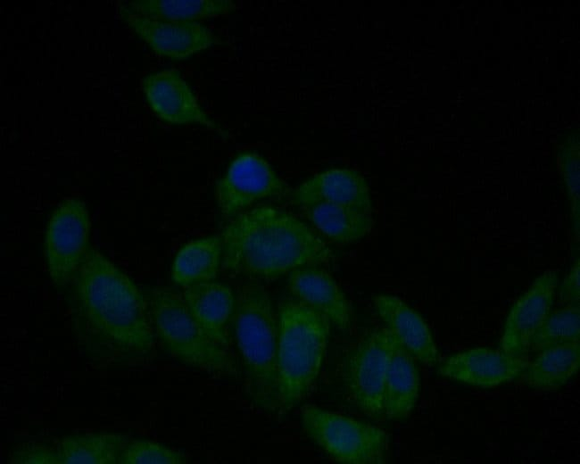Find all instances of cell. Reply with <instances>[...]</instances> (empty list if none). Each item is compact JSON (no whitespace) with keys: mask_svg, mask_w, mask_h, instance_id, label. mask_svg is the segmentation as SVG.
<instances>
[{"mask_svg":"<svg viewBox=\"0 0 580 464\" xmlns=\"http://www.w3.org/2000/svg\"><path fill=\"white\" fill-rule=\"evenodd\" d=\"M373 306L386 327L415 358L426 366L439 361V353L424 319L404 301L393 294L373 297Z\"/></svg>","mask_w":580,"mask_h":464,"instance_id":"2e32d148","label":"cell"},{"mask_svg":"<svg viewBox=\"0 0 580 464\" xmlns=\"http://www.w3.org/2000/svg\"><path fill=\"white\" fill-rule=\"evenodd\" d=\"M231 325L249 398L261 410L276 411L278 318L256 279L237 286Z\"/></svg>","mask_w":580,"mask_h":464,"instance_id":"3957f363","label":"cell"},{"mask_svg":"<svg viewBox=\"0 0 580 464\" xmlns=\"http://www.w3.org/2000/svg\"><path fill=\"white\" fill-rule=\"evenodd\" d=\"M556 305L580 304V261L576 259L557 287Z\"/></svg>","mask_w":580,"mask_h":464,"instance_id":"83f0119b","label":"cell"},{"mask_svg":"<svg viewBox=\"0 0 580 464\" xmlns=\"http://www.w3.org/2000/svg\"><path fill=\"white\" fill-rule=\"evenodd\" d=\"M290 200L300 208L327 203L372 213L368 184L352 169H332L313 175L292 190Z\"/></svg>","mask_w":580,"mask_h":464,"instance_id":"9a60e30c","label":"cell"},{"mask_svg":"<svg viewBox=\"0 0 580 464\" xmlns=\"http://www.w3.org/2000/svg\"><path fill=\"white\" fill-rule=\"evenodd\" d=\"M64 290L72 334L89 359L110 365L153 353L157 339L144 290L99 251L90 248Z\"/></svg>","mask_w":580,"mask_h":464,"instance_id":"6da1fadb","label":"cell"},{"mask_svg":"<svg viewBox=\"0 0 580 464\" xmlns=\"http://www.w3.org/2000/svg\"><path fill=\"white\" fill-rule=\"evenodd\" d=\"M91 221L85 202L63 201L54 211L45 237V255L52 282L65 289L89 250Z\"/></svg>","mask_w":580,"mask_h":464,"instance_id":"ba28073f","label":"cell"},{"mask_svg":"<svg viewBox=\"0 0 580 464\" xmlns=\"http://www.w3.org/2000/svg\"><path fill=\"white\" fill-rule=\"evenodd\" d=\"M142 88L149 105L162 120L170 124H200L225 137V130L203 112L177 70H163L146 75Z\"/></svg>","mask_w":580,"mask_h":464,"instance_id":"4fadbf2b","label":"cell"},{"mask_svg":"<svg viewBox=\"0 0 580 464\" xmlns=\"http://www.w3.org/2000/svg\"><path fill=\"white\" fill-rule=\"evenodd\" d=\"M530 360V355H514L501 348L476 347L448 356L437 373L459 383L493 388L517 380Z\"/></svg>","mask_w":580,"mask_h":464,"instance_id":"8fae6325","label":"cell"},{"mask_svg":"<svg viewBox=\"0 0 580 464\" xmlns=\"http://www.w3.org/2000/svg\"><path fill=\"white\" fill-rule=\"evenodd\" d=\"M562 167L568 186L571 234L574 243L580 239V204H579V151L578 144L573 143L563 157Z\"/></svg>","mask_w":580,"mask_h":464,"instance_id":"484cf974","label":"cell"},{"mask_svg":"<svg viewBox=\"0 0 580 464\" xmlns=\"http://www.w3.org/2000/svg\"><path fill=\"white\" fill-rule=\"evenodd\" d=\"M10 464H60L59 455L53 440L29 441L14 444L8 454Z\"/></svg>","mask_w":580,"mask_h":464,"instance_id":"4316f807","label":"cell"},{"mask_svg":"<svg viewBox=\"0 0 580 464\" xmlns=\"http://www.w3.org/2000/svg\"><path fill=\"white\" fill-rule=\"evenodd\" d=\"M291 192L269 163L253 153L236 156L214 188L221 215L231 219L257 202L285 199Z\"/></svg>","mask_w":580,"mask_h":464,"instance_id":"9c48e42d","label":"cell"},{"mask_svg":"<svg viewBox=\"0 0 580 464\" xmlns=\"http://www.w3.org/2000/svg\"><path fill=\"white\" fill-rule=\"evenodd\" d=\"M278 413L300 403L315 383L327 350L330 321L306 303L285 298L278 310Z\"/></svg>","mask_w":580,"mask_h":464,"instance_id":"277c9868","label":"cell"},{"mask_svg":"<svg viewBox=\"0 0 580 464\" xmlns=\"http://www.w3.org/2000/svg\"><path fill=\"white\" fill-rule=\"evenodd\" d=\"M580 343V304L552 310L532 336L529 354L547 348Z\"/></svg>","mask_w":580,"mask_h":464,"instance_id":"cb8c5ba5","label":"cell"},{"mask_svg":"<svg viewBox=\"0 0 580 464\" xmlns=\"http://www.w3.org/2000/svg\"><path fill=\"white\" fill-rule=\"evenodd\" d=\"M396 337L386 328L369 330L349 352L344 385L355 407L374 420H384L386 372Z\"/></svg>","mask_w":580,"mask_h":464,"instance_id":"52a82bcc","label":"cell"},{"mask_svg":"<svg viewBox=\"0 0 580 464\" xmlns=\"http://www.w3.org/2000/svg\"><path fill=\"white\" fill-rule=\"evenodd\" d=\"M558 284L559 271L545 270L513 303L503 324L501 350L514 355H530V340L553 310Z\"/></svg>","mask_w":580,"mask_h":464,"instance_id":"30bf717a","label":"cell"},{"mask_svg":"<svg viewBox=\"0 0 580 464\" xmlns=\"http://www.w3.org/2000/svg\"><path fill=\"white\" fill-rule=\"evenodd\" d=\"M301 209L321 234L337 243L360 240L373 226L371 212L344 205L319 203Z\"/></svg>","mask_w":580,"mask_h":464,"instance_id":"44dd1931","label":"cell"},{"mask_svg":"<svg viewBox=\"0 0 580 464\" xmlns=\"http://www.w3.org/2000/svg\"><path fill=\"white\" fill-rule=\"evenodd\" d=\"M121 20L158 54L184 60L211 47L216 37L198 21H163L119 7Z\"/></svg>","mask_w":580,"mask_h":464,"instance_id":"7c38bea8","label":"cell"},{"mask_svg":"<svg viewBox=\"0 0 580 464\" xmlns=\"http://www.w3.org/2000/svg\"><path fill=\"white\" fill-rule=\"evenodd\" d=\"M120 6L141 16L163 21H198L229 13L231 0H134Z\"/></svg>","mask_w":580,"mask_h":464,"instance_id":"603a6c76","label":"cell"},{"mask_svg":"<svg viewBox=\"0 0 580 464\" xmlns=\"http://www.w3.org/2000/svg\"><path fill=\"white\" fill-rule=\"evenodd\" d=\"M419 390L420 374L417 360L396 338L385 382L384 419H406L416 405Z\"/></svg>","mask_w":580,"mask_h":464,"instance_id":"ac0fdd59","label":"cell"},{"mask_svg":"<svg viewBox=\"0 0 580 464\" xmlns=\"http://www.w3.org/2000/svg\"><path fill=\"white\" fill-rule=\"evenodd\" d=\"M292 297L326 316L338 330L348 332L354 321L353 309L333 277L318 265L304 266L288 274Z\"/></svg>","mask_w":580,"mask_h":464,"instance_id":"5bb4252c","label":"cell"},{"mask_svg":"<svg viewBox=\"0 0 580 464\" xmlns=\"http://www.w3.org/2000/svg\"><path fill=\"white\" fill-rule=\"evenodd\" d=\"M221 268L253 279H275L295 269L327 263L333 252L302 220L263 205L245 210L224 227Z\"/></svg>","mask_w":580,"mask_h":464,"instance_id":"7a4b0ae2","label":"cell"},{"mask_svg":"<svg viewBox=\"0 0 580 464\" xmlns=\"http://www.w3.org/2000/svg\"><path fill=\"white\" fill-rule=\"evenodd\" d=\"M300 417L307 436L336 462L386 464L390 461V436L377 426L313 404L303 405Z\"/></svg>","mask_w":580,"mask_h":464,"instance_id":"8992f818","label":"cell"},{"mask_svg":"<svg viewBox=\"0 0 580 464\" xmlns=\"http://www.w3.org/2000/svg\"><path fill=\"white\" fill-rule=\"evenodd\" d=\"M183 299L191 314L216 342L230 349L231 324L236 294L227 284L215 280L182 287Z\"/></svg>","mask_w":580,"mask_h":464,"instance_id":"e0dca14e","label":"cell"},{"mask_svg":"<svg viewBox=\"0 0 580 464\" xmlns=\"http://www.w3.org/2000/svg\"><path fill=\"white\" fill-rule=\"evenodd\" d=\"M580 343L547 348L534 354L517 379L538 391H554L564 385L579 370Z\"/></svg>","mask_w":580,"mask_h":464,"instance_id":"d6986e66","label":"cell"},{"mask_svg":"<svg viewBox=\"0 0 580 464\" xmlns=\"http://www.w3.org/2000/svg\"><path fill=\"white\" fill-rule=\"evenodd\" d=\"M130 438L123 433L99 432L68 435L52 440L60 464H118Z\"/></svg>","mask_w":580,"mask_h":464,"instance_id":"ffe728a7","label":"cell"},{"mask_svg":"<svg viewBox=\"0 0 580 464\" xmlns=\"http://www.w3.org/2000/svg\"><path fill=\"white\" fill-rule=\"evenodd\" d=\"M188 458L181 452L146 439H133L122 450L118 464H185Z\"/></svg>","mask_w":580,"mask_h":464,"instance_id":"d4e9b609","label":"cell"},{"mask_svg":"<svg viewBox=\"0 0 580 464\" xmlns=\"http://www.w3.org/2000/svg\"><path fill=\"white\" fill-rule=\"evenodd\" d=\"M157 341L183 364L218 376H236L230 351L210 336L186 306L181 292L168 286L144 290Z\"/></svg>","mask_w":580,"mask_h":464,"instance_id":"5b68a950","label":"cell"},{"mask_svg":"<svg viewBox=\"0 0 580 464\" xmlns=\"http://www.w3.org/2000/svg\"><path fill=\"white\" fill-rule=\"evenodd\" d=\"M221 259L220 236L193 240L178 252L172 264L171 278L181 287L215 280Z\"/></svg>","mask_w":580,"mask_h":464,"instance_id":"7402d4cb","label":"cell"}]
</instances>
